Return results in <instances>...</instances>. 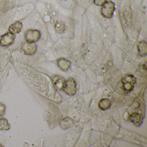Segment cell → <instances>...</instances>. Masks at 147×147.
<instances>
[{
    "instance_id": "obj_1",
    "label": "cell",
    "mask_w": 147,
    "mask_h": 147,
    "mask_svg": "<svg viewBox=\"0 0 147 147\" xmlns=\"http://www.w3.org/2000/svg\"><path fill=\"white\" fill-rule=\"evenodd\" d=\"M124 91L126 92H129L133 90L134 86L136 82V77L130 74L125 75L121 80Z\"/></svg>"
},
{
    "instance_id": "obj_2",
    "label": "cell",
    "mask_w": 147,
    "mask_h": 147,
    "mask_svg": "<svg viewBox=\"0 0 147 147\" xmlns=\"http://www.w3.org/2000/svg\"><path fill=\"white\" fill-rule=\"evenodd\" d=\"M115 10V4L111 1H107L102 6L100 13L104 18L107 19L111 18Z\"/></svg>"
},
{
    "instance_id": "obj_3",
    "label": "cell",
    "mask_w": 147,
    "mask_h": 147,
    "mask_svg": "<svg viewBox=\"0 0 147 147\" xmlns=\"http://www.w3.org/2000/svg\"><path fill=\"white\" fill-rule=\"evenodd\" d=\"M41 36V32L38 30L30 29L26 32L24 38L27 42L36 43L40 39Z\"/></svg>"
},
{
    "instance_id": "obj_4",
    "label": "cell",
    "mask_w": 147,
    "mask_h": 147,
    "mask_svg": "<svg viewBox=\"0 0 147 147\" xmlns=\"http://www.w3.org/2000/svg\"><path fill=\"white\" fill-rule=\"evenodd\" d=\"M63 90L68 95H74L76 91V84L75 80L73 78H70L65 81Z\"/></svg>"
},
{
    "instance_id": "obj_5",
    "label": "cell",
    "mask_w": 147,
    "mask_h": 147,
    "mask_svg": "<svg viewBox=\"0 0 147 147\" xmlns=\"http://www.w3.org/2000/svg\"><path fill=\"white\" fill-rule=\"evenodd\" d=\"M16 36L9 32H7L0 37V46L8 47L11 45L15 41Z\"/></svg>"
},
{
    "instance_id": "obj_6",
    "label": "cell",
    "mask_w": 147,
    "mask_h": 147,
    "mask_svg": "<svg viewBox=\"0 0 147 147\" xmlns=\"http://www.w3.org/2000/svg\"><path fill=\"white\" fill-rule=\"evenodd\" d=\"M21 49L26 55H33L36 52L37 45L35 43L23 42L21 44Z\"/></svg>"
},
{
    "instance_id": "obj_7",
    "label": "cell",
    "mask_w": 147,
    "mask_h": 147,
    "mask_svg": "<svg viewBox=\"0 0 147 147\" xmlns=\"http://www.w3.org/2000/svg\"><path fill=\"white\" fill-rule=\"evenodd\" d=\"M129 118L130 121L137 127H140L143 121V117L140 113H131Z\"/></svg>"
},
{
    "instance_id": "obj_8",
    "label": "cell",
    "mask_w": 147,
    "mask_h": 147,
    "mask_svg": "<svg viewBox=\"0 0 147 147\" xmlns=\"http://www.w3.org/2000/svg\"><path fill=\"white\" fill-rule=\"evenodd\" d=\"M23 24L19 21H16L10 25L8 28V32L15 35L20 33L23 29Z\"/></svg>"
},
{
    "instance_id": "obj_9",
    "label": "cell",
    "mask_w": 147,
    "mask_h": 147,
    "mask_svg": "<svg viewBox=\"0 0 147 147\" xmlns=\"http://www.w3.org/2000/svg\"><path fill=\"white\" fill-rule=\"evenodd\" d=\"M52 80L53 84L57 89H63L65 82V79L63 77L59 75H55L52 76Z\"/></svg>"
},
{
    "instance_id": "obj_10",
    "label": "cell",
    "mask_w": 147,
    "mask_h": 147,
    "mask_svg": "<svg viewBox=\"0 0 147 147\" xmlns=\"http://www.w3.org/2000/svg\"><path fill=\"white\" fill-rule=\"evenodd\" d=\"M57 64L58 67L63 71H68L71 66L70 62L64 58L58 59L57 60Z\"/></svg>"
},
{
    "instance_id": "obj_11",
    "label": "cell",
    "mask_w": 147,
    "mask_h": 147,
    "mask_svg": "<svg viewBox=\"0 0 147 147\" xmlns=\"http://www.w3.org/2000/svg\"><path fill=\"white\" fill-rule=\"evenodd\" d=\"M138 54L141 57H144L147 55V43L144 41H140L137 45Z\"/></svg>"
},
{
    "instance_id": "obj_12",
    "label": "cell",
    "mask_w": 147,
    "mask_h": 147,
    "mask_svg": "<svg viewBox=\"0 0 147 147\" xmlns=\"http://www.w3.org/2000/svg\"><path fill=\"white\" fill-rule=\"evenodd\" d=\"M74 125V121L72 119L68 117L63 118L60 122V126L63 130L71 128Z\"/></svg>"
},
{
    "instance_id": "obj_13",
    "label": "cell",
    "mask_w": 147,
    "mask_h": 147,
    "mask_svg": "<svg viewBox=\"0 0 147 147\" xmlns=\"http://www.w3.org/2000/svg\"><path fill=\"white\" fill-rule=\"evenodd\" d=\"M111 100L107 98L102 99L98 103L99 107L103 111L108 110L111 107Z\"/></svg>"
},
{
    "instance_id": "obj_14",
    "label": "cell",
    "mask_w": 147,
    "mask_h": 147,
    "mask_svg": "<svg viewBox=\"0 0 147 147\" xmlns=\"http://www.w3.org/2000/svg\"><path fill=\"white\" fill-rule=\"evenodd\" d=\"M55 31L58 34L64 33L66 30L65 25L63 22L61 21H57L55 24Z\"/></svg>"
},
{
    "instance_id": "obj_15",
    "label": "cell",
    "mask_w": 147,
    "mask_h": 147,
    "mask_svg": "<svg viewBox=\"0 0 147 147\" xmlns=\"http://www.w3.org/2000/svg\"><path fill=\"white\" fill-rule=\"evenodd\" d=\"M11 128V125L6 119L3 117L0 118V130H8Z\"/></svg>"
},
{
    "instance_id": "obj_16",
    "label": "cell",
    "mask_w": 147,
    "mask_h": 147,
    "mask_svg": "<svg viewBox=\"0 0 147 147\" xmlns=\"http://www.w3.org/2000/svg\"><path fill=\"white\" fill-rule=\"evenodd\" d=\"M107 1V0H93L94 4L98 6H102Z\"/></svg>"
},
{
    "instance_id": "obj_17",
    "label": "cell",
    "mask_w": 147,
    "mask_h": 147,
    "mask_svg": "<svg viewBox=\"0 0 147 147\" xmlns=\"http://www.w3.org/2000/svg\"><path fill=\"white\" fill-rule=\"evenodd\" d=\"M5 105L1 102H0V117L5 115Z\"/></svg>"
},
{
    "instance_id": "obj_18",
    "label": "cell",
    "mask_w": 147,
    "mask_h": 147,
    "mask_svg": "<svg viewBox=\"0 0 147 147\" xmlns=\"http://www.w3.org/2000/svg\"><path fill=\"white\" fill-rule=\"evenodd\" d=\"M64 1H67V0H64Z\"/></svg>"
}]
</instances>
